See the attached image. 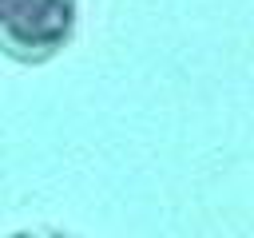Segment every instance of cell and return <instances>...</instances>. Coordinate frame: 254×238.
I'll use <instances>...</instances> for the list:
<instances>
[{
	"mask_svg": "<svg viewBox=\"0 0 254 238\" xmlns=\"http://www.w3.org/2000/svg\"><path fill=\"white\" fill-rule=\"evenodd\" d=\"M12 238H64V234H12Z\"/></svg>",
	"mask_w": 254,
	"mask_h": 238,
	"instance_id": "cell-2",
	"label": "cell"
},
{
	"mask_svg": "<svg viewBox=\"0 0 254 238\" xmlns=\"http://www.w3.org/2000/svg\"><path fill=\"white\" fill-rule=\"evenodd\" d=\"M75 24V0H0V48L16 56L56 52Z\"/></svg>",
	"mask_w": 254,
	"mask_h": 238,
	"instance_id": "cell-1",
	"label": "cell"
}]
</instances>
